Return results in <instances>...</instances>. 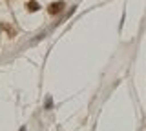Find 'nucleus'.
Listing matches in <instances>:
<instances>
[{
    "mask_svg": "<svg viewBox=\"0 0 146 131\" xmlns=\"http://www.w3.org/2000/svg\"><path fill=\"white\" fill-rule=\"evenodd\" d=\"M62 7H64V2H53V4H49L48 13L49 15H57V13L62 11Z\"/></svg>",
    "mask_w": 146,
    "mask_h": 131,
    "instance_id": "f257e3e1",
    "label": "nucleus"
},
{
    "mask_svg": "<svg viewBox=\"0 0 146 131\" xmlns=\"http://www.w3.org/2000/svg\"><path fill=\"white\" fill-rule=\"evenodd\" d=\"M26 7H27V11H31V13H33V11H38V4H36V2H27Z\"/></svg>",
    "mask_w": 146,
    "mask_h": 131,
    "instance_id": "f03ea898",
    "label": "nucleus"
},
{
    "mask_svg": "<svg viewBox=\"0 0 146 131\" xmlns=\"http://www.w3.org/2000/svg\"><path fill=\"white\" fill-rule=\"evenodd\" d=\"M2 28H4V29H6L7 33H9V37H15V35H17V31H15V29H11L7 24H2Z\"/></svg>",
    "mask_w": 146,
    "mask_h": 131,
    "instance_id": "7ed1b4c3",
    "label": "nucleus"
}]
</instances>
